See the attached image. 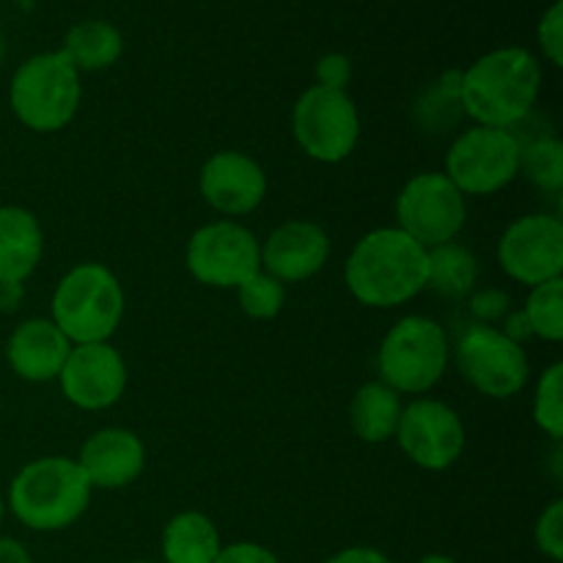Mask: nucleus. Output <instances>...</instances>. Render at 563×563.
Here are the masks:
<instances>
[{
  "mask_svg": "<svg viewBox=\"0 0 563 563\" xmlns=\"http://www.w3.org/2000/svg\"><path fill=\"white\" fill-rule=\"evenodd\" d=\"M542 64L526 47H498L460 71L462 110L473 124L515 130L542 93Z\"/></svg>",
  "mask_w": 563,
  "mask_h": 563,
  "instance_id": "obj_1",
  "label": "nucleus"
},
{
  "mask_svg": "<svg viewBox=\"0 0 563 563\" xmlns=\"http://www.w3.org/2000/svg\"><path fill=\"white\" fill-rule=\"evenodd\" d=\"M427 247L396 225H385L355 242L344 264V284L361 306L399 308L427 289Z\"/></svg>",
  "mask_w": 563,
  "mask_h": 563,
  "instance_id": "obj_2",
  "label": "nucleus"
},
{
  "mask_svg": "<svg viewBox=\"0 0 563 563\" xmlns=\"http://www.w3.org/2000/svg\"><path fill=\"white\" fill-rule=\"evenodd\" d=\"M91 484L71 456H38L9 484L5 509L27 531L53 533L75 526L91 506Z\"/></svg>",
  "mask_w": 563,
  "mask_h": 563,
  "instance_id": "obj_3",
  "label": "nucleus"
},
{
  "mask_svg": "<svg viewBox=\"0 0 563 563\" xmlns=\"http://www.w3.org/2000/svg\"><path fill=\"white\" fill-rule=\"evenodd\" d=\"M126 295L110 267L82 262L58 280L49 300V319L71 344H99L113 339L124 319Z\"/></svg>",
  "mask_w": 563,
  "mask_h": 563,
  "instance_id": "obj_4",
  "label": "nucleus"
},
{
  "mask_svg": "<svg viewBox=\"0 0 563 563\" xmlns=\"http://www.w3.org/2000/svg\"><path fill=\"white\" fill-rule=\"evenodd\" d=\"M82 102L80 71L60 49L31 55L16 66L9 86L11 113L22 126L49 135L75 121Z\"/></svg>",
  "mask_w": 563,
  "mask_h": 563,
  "instance_id": "obj_5",
  "label": "nucleus"
},
{
  "mask_svg": "<svg viewBox=\"0 0 563 563\" xmlns=\"http://www.w3.org/2000/svg\"><path fill=\"white\" fill-rule=\"evenodd\" d=\"M451 363L449 333L432 317L410 313L385 333L377 352L379 383L396 394L423 396L445 377Z\"/></svg>",
  "mask_w": 563,
  "mask_h": 563,
  "instance_id": "obj_6",
  "label": "nucleus"
},
{
  "mask_svg": "<svg viewBox=\"0 0 563 563\" xmlns=\"http://www.w3.org/2000/svg\"><path fill=\"white\" fill-rule=\"evenodd\" d=\"M522 141L515 130L473 124L445 152L443 174L462 196H495L520 176Z\"/></svg>",
  "mask_w": 563,
  "mask_h": 563,
  "instance_id": "obj_7",
  "label": "nucleus"
},
{
  "mask_svg": "<svg viewBox=\"0 0 563 563\" xmlns=\"http://www.w3.org/2000/svg\"><path fill=\"white\" fill-rule=\"evenodd\" d=\"M291 135L317 163H344L361 141V113L355 99L333 88H306L291 108Z\"/></svg>",
  "mask_w": 563,
  "mask_h": 563,
  "instance_id": "obj_8",
  "label": "nucleus"
},
{
  "mask_svg": "<svg viewBox=\"0 0 563 563\" xmlns=\"http://www.w3.org/2000/svg\"><path fill=\"white\" fill-rule=\"evenodd\" d=\"M451 357L462 379L487 399H511L531 379V361L522 344L506 339L495 324L473 322L462 330Z\"/></svg>",
  "mask_w": 563,
  "mask_h": 563,
  "instance_id": "obj_9",
  "label": "nucleus"
},
{
  "mask_svg": "<svg viewBox=\"0 0 563 563\" xmlns=\"http://www.w3.org/2000/svg\"><path fill=\"white\" fill-rule=\"evenodd\" d=\"M467 220V198L443 170H427L407 181L396 196V229L421 247L454 242Z\"/></svg>",
  "mask_w": 563,
  "mask_h": 563,
  "instance_id": "obj_10",
  "label": "nucleus"
},
{
  "mask_svg": "<svg viewBox=\"0 0 563 563\" xmlns=\"http://www.w3.org/2000/svg\"><path fill=\"white\" fill-rule=\"evenodd\" d=\"M185 262L198 284L236 289L262 269V242L236 220H212L192 231Z\"/></svg>",
  "mask_w": 563,
  "mask_h": 563,
  "instance_id": "obj_11",
  "label": "nucleus"
},
{
  "mask_svg": "<svg viewBox=\"0 0 563 563\" xmlns=\"http://www.w3.org/2000/svg\"><path fill=\"white\" fill-rule=\"evenodd\" d=\"M394 440L401 454L421 471H449L465 451V423L460 412L440 399L418 396L401 407Z\"/></svg>",
  "mask_w": 563,
  "mask_h": 563,
  "instance_id": "obj_12",
  "label": "nucleus"
},
{
  "mask_svg": "<svg viewBox=\"0 0 563 563\" xmlns=\"http://www.w3.org/2000/svg\"><path fill=\"white\" fill-rule=\"evenodd\" d=\"M498 264L511 280L533 286L563 275V220L550 212H531L506 225L498 240Z\"/></svg>",
  "mask_w": 563,
  "mask_h": 563,
  "instance_id": "obj_13",
  "label": "nucleus"
},
{
  "mask_svg": "<svg viewBox=\"0 0 563 563\" xmlns=\"http://www.w3.org/2000/svg\"><path fill=\"white\" fill-rule=\"evenodd\" d=\"M60 394L77 410L99 412L113 407L126 390L124 355L110 341L75 344L58 374Z\"/></svg>",
  "mask_w": 563,
  "mask_h": 563,
  "instance_id": "obj_14",
  "label": "nucleus"
},
{
  "mask_svg": "<svg viewBox=\"0 0 563 563\" xmlns=\"http://www.w3.org/2000/svg\"><path fill=\"white\" fill-rule=\"evenodd\" d=\"M198 190L214 212L225 214V220L242 218L256 212L267 198V174L251 154L225 148L203 163Z\"/></svg>",
  "mask_w": 563,
  "mask_h": 563,
  "instance_id": "obj_15",
  "label": "nucleus"
},
{
  "mask_svg": "<svg viewBox=\"0 0 563 563\" xmlns=\"http://www.w3.org/2000/svg\"><path fill=\"white\" fill-rule=\"evenodd\" d=\"M330 234L313 220H286L262 242V269L280 284H302L328 264Z\"/></svg>",
  "mask_w": 563,
  "mask_h": 563,
  "instance_id": "obj_16",
  "label": "nucleus"
},
{
  "mask_svg": "<svg viewBox=\"0 0 563 563\" xmlns=\"http://www.w3.org/2000/svg\"><path fill=\"white\" fill-rule=\"evenodd\" d=\"M77 465L86 473L91 489H124L146 471V445L132 429H97L80 445Z\"/></svg>",
  "mask_w": 563,
  "mask_h": 563,
  "instance_id": "obj_17",
  "label": "nucleus"
},
{
  "mask_svg": "<svg viewBox=\"0 0 563 563\" xmlns=\"http://www.w3.org/2000/svg\"><path fill=\"white\" fill-rule=\"evenodd\" d=\"M71 346L75 344L60 333L53 319L33 317L16 324L9 333L5 363L20 379L42 385L58 379Z\"/></svg>",
  "mask_w": 563,
  "mask_h": 563,
  "instance_id": "obj_18",
  "label": "nucleus"
},
{
  "mask_svg": "<svg viewBox=\"0 0 563 563\" xmlns=\"http://www.w3.org/2000/svg\"><path fill=\"white\" fill-rule=\"evenodd\" d=\"M44 253V231L25 207H0V284H25Z\"/></svg>",
  "mask_w": 563,
  "mask_h": 563,
  "instance_id": "obj_19",
  "label": "nucleus"
},
{
  "mask_svg": "<svg viewBox=\"0 0 563 563\" xmlns=\"http://www.w3.org/2000/svg\"><path fill=\"white\" fill-rule=\"evenodd\" d=\"M163 563H214L223 550L218 526L203 511H179L163 531Z\"/></svg>",
  "mask_w": 563,
  "mask_h": 563,
  "instance_id": "obj_20",
  "label": "nucleus"
},
{
  "mask_svg": "<svg viewBox=\"0 0 563 563\" xmlns=\"http://www.w3.org/2000/svg\"><path fill=\"white\" fill-rule=\"evenodd\" d=\"M401 396L385 383L374 379L357 388L350 405V423L357 440L368 445H379L394 440L401 418Z\"/></svg>",
  "mask_w": 563,
  "mask_h": 563,
  "instance_id": "obj_21",
  "label": "nucleus"
},
{
  "mask_svg": "<svg viewBox=\"0 0 563 563\" xmlns=\"http://www.w3.org/2000/svg\"><path fill=\"white\" fill-rule=\"evenodd\" d=\"M60 53L77 71H104L124 55V36L108 20H82L66 31Z\"/></svg>",
  "mask_w": 563,
  "mask_h": 563,
  "instance_id": "obj_22",
  "label": "nucleus"
},
{
  "mask_svg": "<svg viewBox=\"0 0 563 563\" xmlns=\"http://www.w3.org/2000/svg\"><path fill=\"white\" fill-rule=\"evenodd\" d=\"M427 262V289L438 291L445 300H467L471 291L476 289L478 262L471 247H465L462 242L454 240L429 247Z\"/></svg>",
  "mask_w": 563,
  "mask_h": 563,
  "instance_id": "obj_23",
  "label": "nucleus"
},
{
  "mask_svg": "<svg viewBox=\"0 0 563 563\" xmlns=\"http://www.w3.org/2000/svg\"><path fill=\"white\" fill-rule=\"evenodd\" d=\"M520 174L537 190L559 196L563 190V143L555 135L533 137L520 148Z\"/></svg>",
  "mask_w": 563,
  "mask_h": 563,
  "instance_id": "obj_24",
  "label": "nucleus"
},
{
  "mask_svg": "<svg viewBox=\"0 0 563 563\" xmlns=\"http://www.w3.org/2000/svg\"><path fill=\"white\" fill-rule=\"evenodd\" d=\"M465 115L460 99V71H445L416 102V119L427 132H445Z\"/></svg>",
  "mask_w": 563,
  "mask_h": 563,
  "instance_id": "obj_25",
  "label": "nucleus"
},
{
  "mask_svg": "<svg viewBox=\"0 0 563 563\" xmlns=\"http://www.w3.org/2000/svg\"><path fill=\"white\" fill-rule=\"evenodd\" d=\"M522 313L537 339L559 344L563 339V278L533 286Z\"/></svg>",
  "mask_w": 563,
  "mask_h": 563,
  "instance_id": "obj_26",
  "label": "nucleus"
},
{
  "mask_svg": "<svg viewBox=\"0 0 563 563\" xmlns=\"http://www.w3.org/2000/svg\"><path fill=\"white\" fill-rule=\"evenodd\" d=\"M533 423L548 434L553 443L563 438V363L555 361L539 377L531 401Z\"/></svg>",
  "mask_w": 563,
  "mask_h": 563,
  "instance_id": "obj_27",
  "label": "nucleus"
},
{
  "mask_svg": "<svg viewBox=\"0 0 563 563\" xmlns=\"http://www.w3.org/2000/svg\"><path fill=\"white\" fill-rule=\"evenodd\" d=\"M234 291H236V300H240L242 313L251 319H258V322L275 319L280 311H284L286 286L280 284V280H275L273 275L264 273V269H258L256 275L242 280Z\"/></svg>",
  "mask_w": 563,
  "mask_h": 563,
  "instance_id": "obj_28",
  "label": "nucleus"
},
{
  "mask_svg": "<svg viewBox=\"0 0 563 563\" xmlns=\"http://www.w3.org/2000/svg\"><path fill=\"white\" fill-rule=\"evenodd\" d=\"M533 542L537 550L550 561H563V500L555 498L539 515L533 526Z\"/></svg>",
  "mask_w": 563,
  "mask_h": 563,
  "instance_id": "obj_29",
  "label": "nucleus"
},
{
  "mask_svg": "<svg viewBox=\"0 0 563 563\" xmlns=\"http://www.w3.org/2000/svg\"><path fill=\"white\" fill-rule=\"evenodd\" d=\"M537 42L542 58L555 69L563 66V0H553L537 25Z\"/></svg>",
  "mask_w": 563,
  "mask_h": 563,
  "instance_id": "obj_30",
  "label": "nucleus"
},
{
  "mask_svg": "<svg viewBox=\"0 0 563 563\" xmlns=\"http://www.w3.org/2000/svg\"><path fill=\"white\" fill-rule=\"evenodd\" d=\"M467 311L476 324H495L511 311V297L504 289H473L467 297Z\"/></svg>",
  "mask_w": 563,
  "mask_h": 563,
  "instance_id": "obj_31",
  "label": "nucleus"
},
{
  "mask_svg": "<svg viewBox=\"0 0 563 563\" xmlns=\"http://www.w3.org/2000/svg\"><path fill=\"white\" fill-rule=\"evenodd\" d=\"M313 75H317V82L313 86L333 88V91H346L352 80V60L350 55L344 53H328L317 60L313 66Z\"/></svg>",
  "mask_w": 563,
  "mask_h": 563,
  "instance_id": "obj_32",
  "label": "nucleus"
},
{
  "mask_svg": "<svg viewBox=\"0 0 563 563\" xmlns=\"http://www.w3.org/2000/svg\"><path fill=\"white\" fill-rule=\"evenodd\" d=\"M214 563H280L278 555L273 553L269 548L256 542H234L225 544L220 550V555L214 559Z\"/></svg>",
  "mask_w": 563,
  "mask_h": 563,
  "instance_id": "obj_33",
  "label": "nucleus"
},
{
  "mask_svg": "<svg viewBox=\"0 0 563 563\" xmlns=\"http://www.w3.org/2000/svg\"><path fill=\"white\" fill-rule=\"evenodd\" d=\"M322 563H394L377 548H346Z\"/></svg>",
  "mask_w": 563,
  "mask_h": 563,
  "instance_id": "obj_34",
  "label": "nucleus"
},
{
  "mask_svg": "<svg viewBox=\"0 0 563 563\" xmlns=\"http://www.w3.org/2000/svg\"><path fill=\"white\" fill-rule=\"evenodd\" d=\"M500 322H504V328H498V330L506 335V339L515 341V344H522V341L531 339L533 335L531 324H528L526 313L522 311H509L504 319H500Z\"/></svg>",
  "mask_w": 563,
  "mask_h": 563,
  "instance_id": "obj_35",
  "label": "nucleus"
},
{
  "mask_svg": "<svg viewBox=\"0 0 563 563\" xmlns=\"http://www.w3.org/2000/svg\"><path fill=\"white\" fill-rule=\"evenodd\" d=\"M25 302V284H0V313L20 311Z\"/></svg>",
  "mask_w": 563,
  "mask_h": 563,
  "instance_id": "obj_36",
  "label": "nucleus"
},
{
  "mask_svg": "<svg viewBox=\"0 0 563 563\" xmlns=\"http://www.w3.org/2000/svg\"><path fill=\"white\" fill-rule=\"evenodd\" d=\"M0 563H33V559L20 539L0 537Z\"/></svg>",
  "mask_w": 563,
  "mask_h": 563,
  "instance_id": "obj_37",
  "label": "nucleus"
},
{
  "mask_svg": "<svg viewBox=\"0 0 563 563\" xmlns=\"http://www.w3.org/2000/svg\"><path fill=\"white\" fill-rule=\"evenodd\" d=\"M416 563H456L454 559H451V555H443V553H432V555H423L421 561H416Z\"/></svg>",
  "mask_w": 563,
  "mask_h": 563,
  "instance_id": "obj_38",
  "label": "nucleus"
},
{
  "mask_svg": "<svg viewBox=\"0 0 563 563\" xmlns=\"http://www.w3.org/2000/svg\"><path fill=\"white\" fill-rule=\"evenodd\" d=\"M5 60V38H3V33H0V64H3Z\"/></svg>",
  "mask_w": 563,
  "mask_h": 563,
  "instance_id": "obj_39",
  "label": "nucleus"
},
{
  "mask_svg": "<svg viewBox=\"0 0 563 563\" xmlns=\"http://www.w3.org/2000/svg\"><path fill=\"white\" fill-rule=\"evenodd\" d=\"M3 520H5V498L0 495V526H3Z\"/></svg>",
  "mask_w": 563,
  "mask_h": 563,
  "instance_id": "obj_40",
  "label": "nucleus"
},
{
  "mask_svg": "<svg viewBox=\"0 0 563 563\" xmlns=\"http://www.w3.org/2000/svg\"><path fill=\"white\" fill-rule=\"evenodd\" d=\"M130 563H154V561H130Z\"/></svg>",
  "mask_w": 563,
  "mask_h": 563,
  "instance_id": "obj_41",
  "label": "nucleus"
},
{
  "mask_svg": "<svg viewBox=\"0 0 563 563\" xmlns=\"http://www.w3.org/2000/svg\"><path fill=\"white\" fill-rule=\"evenodd\" d=\"M0 146H3V137H0Z\"/></svg>",
  "mask_w": 563,
  "mask_h": 563,
  "instance_id": "obj_42",
  "label": "nucleus"
}]
</instances>
